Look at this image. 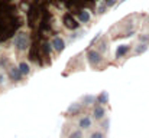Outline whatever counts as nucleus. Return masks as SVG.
I'll return each mask as SVG.
<instances>
[{
  "mask_svg": "<svg viewBox=\"0 0 149 138\" xmlns=\"http://www.w3.org/2000/svg\"><path fill=\"white\" fill-rule=\"evenodd\" d=\"M64 22H65V26H67V27H70V29H75V27L78 26V23H77L74 19H71L70 16H67V17L64 19Z\"/></svg>",
  "mask_w": 149,
  "mask_h": 138,
  "instance_id": "20e7f679",
  "label": "nucleus"
},
{
  "mask_svg": "<svg viewBox=\"0 0 149 138\" xmlns=\"http://www.w3.org/2000/svg\"><path fill=\"white\" fill-rule=\"evenodd\" d=\"M15 46L17 47V50H25L28 47V36L25 33H19L15 38Z\"/></svg>",
  "mask_w": 149,
  "mask_h": 138,
  "instance_id": "f257e3e1",
  "label": "nucleus"
},
{
  "mask_svg": "<svg viewBox=\"0 0 149 138\" xmlns=\"http://www.w3.org/2000/svg\"><path fill=\"white\" fill-rule=\"evenodd\" d=\"M103 114H104V109H103L101 106H96V109H94V117H96V118H101Z\"/></svg>",
  "mask_w": 149,
  "mask_h": 138,
  "instance_id": "0eeeda50",
  "label": "nucleus"
},
{
  "mask_svg": "<svg viewBox=\"0 0 149 138\" xmlns=\"http://www.w3.org/2000/svg\"><path fill=\"white\" fill-rule=\"evenodd\" d=\"M91 138H103V135H101L100 133H94V134L91 135Z\"/></svg>",
  "mask_w": 149,
  "mask_h": 138,
  "instance_id": "4468645a",
  "label": "nucleus"
},
{
  "mask_svg": "<svg viewBox=\"0 0 149 138\" xmlns=\"http://www.w3.org/2000/svg\"><path fill=\"white\" fill-rule=\"evenodd\" d=\"M71 138H81V133H80V131L72 133V134H71Z\"/></svg>",
  "mask_w": 149,
  "mask_h": 138,
  "instance_id": "ddd939ff",
  "label": "nucleus"
},
{
  "mask_svg": "<svg viewBox=\"0 0 149 138\" xmlns=\"http://www.w3.org/2000/svg\"><path fill=\"white\" fill-rule=\"evenodd\" d=\"M19 69H20V72H22V73H29V65H28V63H25V62H22V63H20Z\"/></svg>",
  "mask_w": 149,
  "mask_h": 138,
  "instance_id": "6e6552de",
  "label": "nucleus"
},
{
  "mask_svg": "<svg viewBox=\"0 0 149 138\" xmlns=\"http://www.w3.org/2000/svg\"><path fill=\"white\" fill-rule=\"evenodd\" d=\"M99 101H100V102H101V104H103V102H106V101H107V93H106V92H103V93H101V95H100Z\"/></svg>",
  "mask_w": 149,
  "mask_h": 138,
  "instance_id": "9b49d317",
  "label": "nucleus"
},
{
  "mask_svg": "<svg viewBox=\"0 0 149 138\" xmlns=\"http://www.w3.org/2000/svg\"><path fill=\"white\" fill-rule=\"evenodd\" d=\"M127 50H129V46H120V47L117 49V52H116L117 58H119V56H123V55H125Z\"/></svg>",
  "mask_w": 149,
  "mask_h": 138,
  "instance_id": "423d86ee",
  "label": "nucleus"
},
{
  "mask_svg": "<svg viewBox=\"0 0 149 138\" xmlns=\"http://www.w3.org/2000/svg\"><path fill=\"white\" fill-rule=\"evenodd\" d=\"M88 60H90V63L96 65V63H100V62H101V56H100L99 52L91 50V52L88 53Z\"/></svg>",
  "mask_w": 149,
  "mask_h": 138,
  "instance_id": "f03ea898",
  "label": "nucleus"
},
{
  "mask_svg": "<svg viewBox=\"0 0 149 138\" xmlns=\"http://www.w3.org/2000/svg\"><path fill=\"white\" fill-rule=\"evenodd\" d=\"M9 75H10V78H12V79H16V81H19V79H20V75H22V72H20V69H16V68H13V69H10Z\"/></svg>",
  "mask_w": 149,
  "mask_h": 138,
  "instance_id": "39448f33",
  "label": "nucleus"
},
{
  "mask_svg": "<svg viewBox=\"0 0 149 138\" xmlns=\"http://www.w3.org/2000/svg\"><path fill=\"white\" fill-rule=\"evenodd\" d=\"M80 127L81 128H88L90 127V118H83L80 121Z\"/></svg>",
  "mask_w": 149,
  "mask_h": 138,
  "instance_id": "1a4fd4ad",
  "label": "nucleus"
},
{
  "mask_svg": "<svg viewBox=\"0 0 149 138\" xmlns=\"http://www.w3.org/2000/svg\"><path fill=\"white\" fill-rule=\"evenodd\" d=\"M52 46L55 47V50L61 52V50H64V46H65V43H64V41H62V39H59V38H55V39L52 41Z\"/></svg>",
  "mask_w": 149,
  "mask_h": 138,
  "instance_id": "7ed1b4c3",
  "label": "nucleus"
},
{
  "mask_svg": "<svg viewBox=\"0 0 149 138\" xmlns=\"http://www.w3.org/2000/svg\"><path fill=\"white\" fill-rule=\"evenodd\" d=\"M145 50H146V45H141L136 49V53H142V52H145Z\"/></svg>",
  "mask_w": 149,
  "mask_h": 138,
  "instance_id": "f8f14e48",
  "label": "nucleus"
},
{
  "mask_svg": "<svg viewBox=\"0 0 149 138\" xmlns=\"http://www.w3.org/2000/svg\"><path fill=\"white\" fill-rule=\"evenodd\" d=\"M88 19H90L88 12H83V13H80V20H81V22H88Z\"/></svg>",
  "mask_w": 149,
  "mask_h": 138,
  "instance_id": "9d476101",
  "label": "nucleus"
}]
</instances>
